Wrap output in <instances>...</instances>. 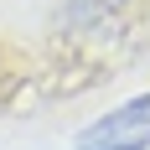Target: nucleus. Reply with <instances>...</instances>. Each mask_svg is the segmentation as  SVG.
I'll use <instances>...</instances> for the list:
<instances>
[{
    "label": "nucleus",
    "mask_w": 150,
    "mask_h": 150,
    "mask_svg": "<svg viewBox=\"0 0 150 150\" xmlns=\"http://www.w3.org/2000/svg\"><path fill=\"white\" fill-rule=\"evenodd\" d=\"M135 129H145L150 135V93H140V98H129V104L109 109L104 119L88 124V135H83V145H109V140H129Z\"/></svg>",
    "instance_id": "obj_1"
},
{
    "label": "nucleus",
    "mask_w": 150,
    "mask_h": 150,
    "mask_svg": "<svg viewBox=\"0 0 150 150\" xmlns=\"http://www.w3.org/2000/svg\"><path fill=\"white\" fill-rule=\"evenodd\" d=\"M78 150H150V135H129V140H109V145H78Z\"/></svg>",
    "instance_id": "obj_2"
}]
</instances>
